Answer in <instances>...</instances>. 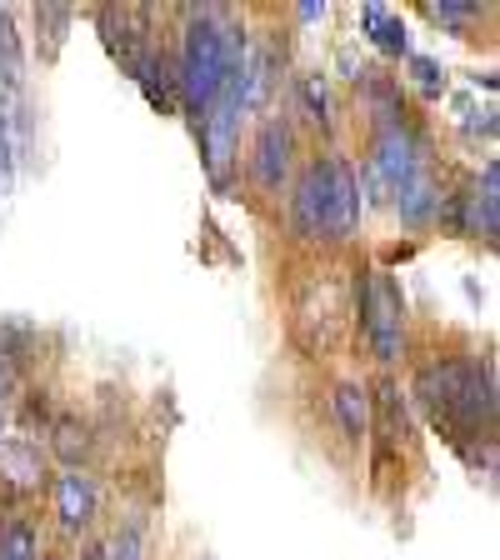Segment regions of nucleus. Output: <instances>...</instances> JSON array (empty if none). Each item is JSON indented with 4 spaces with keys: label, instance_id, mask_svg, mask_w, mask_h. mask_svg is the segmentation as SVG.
Wrapping results in <instances>:
<instances>
[{
    "label": "nucleus",
    "instance_id": "f257e3e1",
    "mask_svg": "<svg viewBox=\"0 0 500 560\" xmlns=\"http://www.w3.org/2000/svg\"><path fill=\"white\" fill-rule=\"evenodd\" d=\"M356 311H361V336L375 365H400L406 355V295L396 276L365 266L356 270Z\"/></svg>",
    "mask_w": 500,
    "mask_h": 560
},
{
    "label": "nucleus",
    "instance_id": "f03ea898",
    "mask_svg": "<svg viewBox=\"0 0 500 560\" xmlns=\"http://www.w3.org/2000/svg\"><path fill=\"white\" fill-rule=\"evenodd\" d=\"M426 165V145H420V136L400 120V126H385L375 130V145H371V161H365V180H371L375 196H396L400 186H406L410 175Z\"/></svg>",
    "mask_w": 500,
    "mask_h": 560
},
{
    "label": "nucleus",
    "instance_id": "7ed1b4c3",
    "mask_svg": "<svg viewBox=\"0 0 500 560\" xmlns=\"http://www.w3.org/2000/svg\"><path fill=\"white\" fill-rule=\"evenodd\" d=\"M311 326H321L315 330V355L336 346L340 326H346V285H340L336 270H321L295 301V340L311 336Z\"/></svg>",
    "mask_w": 500,
    "mask_h": 560
},
{
    "label": "nucleus",
    "instance_id": "20e7f679",
    "mask_svg": "<svg viewBox=\"0 0 500 560\" xmlns=\"http://www.w3.org/2000/svg\"><path fill=\"white\" fill-rule=\"evenodd\" d=\"M196 136H200V155H206L210 180H216V190L225 196V190H231L235 155H241V105H235L231 95H221V101L200 116Z\"/></svg>",
    "mask_w": 500,
    "mask_h": 560
},
{
    "label": "nucleus",
    "instance_id": "39448f33",
    "mask_svg": "<svg viewBox=\"0 0 500 560\" xmlns=\"http://www.w3.org/2000/svg\"><path fill=\"white\" fill-rule=\"evenodd\" d=\"M295 171V126L286 116H266L251 140V180H256L266 196H280L291 186Z\"/></svg>",
    "mask_w": 500,
    "mask_h": 560
},
{
    "label": "nucleus",
    "instance_id": "423d86ee",
    "mask_svg": "<svg viewBox=\"0 0 500 560\" xmlns=\"http://www.w3.org/2000/svg\"><path fill=\"white\" fill-rule=\"evenodd\" d=\"M361 225V180L346 155H326V241H350Z\"/></svg>",
    "mask_w": 500,
    "mask_h": 560
},
{
    "label": "nucleus",
    "instance_id": "0eeeda50",
    "mask_svg": "<svg viewBox=\"0 0 500 560\" xmlns=\"http://www.w3.org/2000/svg\"><path fill=\"white\" fill-rule=\"evenodd\" d=\"M46 455L31 435H5L0 441V490L25 501V495H40L46 490Z\"/></svg>",
    "mask_w": 500,
    "mask_h": 560
},
{
    "label": "nucleus",
    "instance_id": "6e6552de",
    "mask_svg": "<svg viewBox=\"0 0 500 560\" xmlns=\"http://www.w3.org/2000/svg\"><path fill=\"white\" fill-rule=\"evenodd\" d=\"M50 505H56V521L66 536H81V530H91L95 511H101V490H95V480L85 476V470H60L56 480H50Z\"/></svg>",
    "mask_w": 500,
    "mask_h": 560
},
{
    "label": "nucleus",
    "instance_id": "1a4fd4ad",
    "mask_svg": "<svg viewBox=\"0 0 500 560\" xmlns=\"http://www.w3.org/2000/svg\"><path fill=\"white\" fill-rule=\"evenodd\" d=\"M291 231L301 241H326V161H311L291 190Z\"/></svg>",
    "mask_w": 500,
    "mask_h": 560
},
{
    "label": "nucleus",
    "instance_id": "9d476101",
    "mask_svg": "<svg viewBox=\"0 0 500 560\" xmlns=\"http://www.w3.org/2000/svg\"><path fill=\"white\" fill-rule=\"evenodd\" d=\"M391 206H396V215L410 225V231H426V225L435 221V210H441V186H435L431 165H420L406 186L391 196Z\"/></svg>",
    "mask_w": 500,
    "mask_h": 560
},
{
    "label": "nucleus",
    "instance_id": "9b49d317",
    "mask_svg": "<svg viewBox=\"0 0 500 560\" xmlns=\"http://www.w3.org/2000/svg\"><path fill=\"white\" fill-rule=\"evenodd\" d=\"M330 410H336L340 431H346L350 445H365V441H371V385L340 381L336 390H330Z\"/></svg>",
    "mask_w": 500,
    "mask_h": 560
},
{
    "label": "nucleus",
    "instance_id": "f8f14e48",
    "mask_svg": "<svg viewBox=\"0 0 500 560\" xmlns=\"http://www.w3.org/2000/svg\"><path fill=\"white\" fill-rule=\"evenodd\" d=\"M466 210H470V215H466V231L496 241V231H500V165L496 161H486V175H480L476 196H466Z\"/></svg>",
    "mask_w": 500,
    "mask_h": 560
},
{
    "label": "nucleus",
    "instance_id": "ddd939ff",
    "mask_svg": "<svg viewBox=\"0 0 500 560\" xmlns=\"http://www.w3.org/2000/svg\"><path fill=\"white\" fill-rule=\"evenodd\" d=\"M361 25H365V35L375 40V50H381V56H410L406 21H400L396 11H385V5H365Z\"/></svg>",
    "mask_w": 500,
    "mask_h": 560
},
{
    "label": "nucleus",
    "instance_id": "4468645a",
    "mask_svg": "<svg viewBox=\"0 0 500 560\" xmlns=\"http://www.w3.org/2000/svg\"><path fill=\"white\" fill-rule=\"evenodd\" d=\"M50 451L60 455L66 470H81V460L91 455V431H85L75 416H60L56 425H50Z\"/></svg>",
    "mask_w": 500,
    "mask_h": 560
},
{
    "label": "nucleus",
    "instance_id": "2eb2a0df",
    "mask_svg": "<svg viewBox=\"0 0 500 560\" xmlns=\"http://www.w3.org/2000/svg\"><path fill=\"white\" fill-rule=\"evenodd\" d=\"M365 105H371V120H375V130H385V126H400L406 120V105H400V91L385 75H365Z\"/></svg>",
    "mask_w": 500,
    "mask_h": 560
},
{
    "label": "nucleus",
    "instance_id": "dca6fc26",
    "mask_svg": "<svg viewBox=\"0 0 500 560\" xmlns=\"http://www.w3.org/2000/svg\"><path fill=\"white\" fill-rule=\"evenodd\" d=\"M295 101H301L305 120H311L315 130H336V105H330V91L321 75H301V81H295Z\"/></svg>",
    "mask_w": 500,
    "mask_h": 560
},
{
    "label": "nucleus",
    "instance_id": "f3484780",
    "mask_svg": "<svg viewBox=\"0 0 500 560\" xmlns=\"http://www.w3.org/2000/svg\"><path fill=\"white\" fill-rule=\"evenodd\" d=\"M0 560H40V536L25 515H11L0 525Z\"/></svg>",
    "mask_w": 500,
    "mask_h": 560
},
{
    "label": "nucleus",
    "instance_id": "a211bd4d",
    "mask_svg": "<svg viewBox=\"0 0 500 560\" xmlns=\"http://www.w3.org/2000/svg\"><path fill=\"white\" fill-rule=\"evenodd\" d=\"M486 11H490V5H451V0H441V5H426V15H431L435 25H451V31H466V25H476Z\"/></svg>",
    "mask_w": 500,
    "mask_h": 560
},
{
    "label": "nucleus",
    "instance_id": "6ab92c4d",
    "mask_svg": "<svg viewBox=\"0 0 500 560\" xmlns=\"http://www.w3.org/2000/svg\"><path fill=\"white\" fill-rule=\"evenodd\" d=\"M406 66H410V81L420 85V95H441V91H445V66H441V60H431V56H406Z\"/></svg>",
    "mask_w": 500,
    "mask_h": 560
},
{
    "label": "nucleus",
    "instance_id": "aec40b11",
    "mask_svg": "<svg viewBox=\"0 0 500 560\" xmlns=\"http://www.w3.org/2000/svg\"><path fill=\"white\" fill-rule=\"evenodd\" d=\"M105 560H146V536H140V525H120L116 536L105 540Z\"/></svg>",
    "mask_w": 500,
    "mask_h": 560
},
{
    "label": "nucleus",
    "instance_id": "412c9836",
    "mask_svg": "<svg viewBox=\"0 0 500 560\" xmlns=\"http://www.w3.org/2000/svg\"><path fill=\"white\" fill-rule=\"evenodd\" d=\"M11 175H15V161H11V116L0 110V200L11 196Z\"/></svg>",
    "mask_w": 500,
    "mask_h": 560
},
{
    "label": "nucleus",
    "instance_id": "4be33fe9",
    "mask_svg": "<svg viewBox=\"0 0 500 560\" xmlns=\"http://www.w3.org/2000/svg\"><path fill=\"white\" fill-rule=\"evenodd\" d=\"M35 21H40V25H46V31H50L46 40H50V50H56L60 40H66V35H60V31H66V25L75 21V15H70L66 5H40V11H35Z\"/></svg>",
    "mask_w": 500,
    "mask_h": 560
},
{
    "label": "nucleus",
    "instance_id": "5701e85b",
    "mask_svg": "<svg viewBox=\"0 0 500 560\" xmlns=\"http://www.w3.org/2000/svg\"><path fill=\"white\" fill-rule=\"evenodd\" d=\"M11 390H15V371H11V361L0 355V410H5V400H11Z\"/></svg>",
    "mask_w": 500,
    "mask_h": 560
},
{
    "label": "nucleus",
    "instance_id": "b1692460",
    "mask_svg": "<svg viewBox=\"0 0 500 560\" xmlns=\"http://www.w3.org/2000/svg\"><path fill=\"white\" fill-rule=\"evenodd\" d=\"M301 21H326V0H305V5H301Z\"/></svg>",
    "mask_w": 500,
    "mask_h": 560
},
{
    "label": "nucleus",
    "instance_id": "393cba45",
    "mask_svg": "<svg viewBox=\"0 0 500 560\" xmlns=\"http://www.w3.org/2000/svg\"><path fill=\"white\" fill-rule=\"evenodd\" d=\"M75 560H105V540H85L81 556H75Z\"/></svg>",
    "mask_w": 500,
    "mask_h": 560
}]
</instances>
